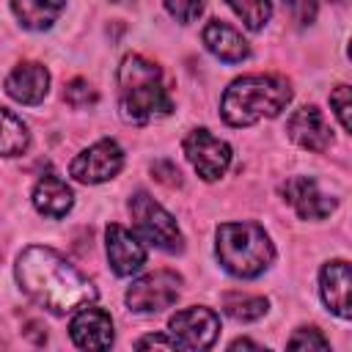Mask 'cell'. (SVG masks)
Segmentation results:
<instances>
[{
	"mask_svg": "<svg viewBox=\"0 0 352 352\" xmlns=\"http://www.w3.org/2000/svg\"><path fill=\"white\" fill-rule=\"evenodd\" d=\"M16 280L22 292L52 314H69L96 300L94 283L72 267L58 250L30 245L16 258Z\"/></svg>",
	"mask_w": 352,
	"mask_h": 352,
	"instance_id": "cell-1",
	"label": "cell"
},
{
	"mask_svg": "<svg viewBox=\"0 0 352 352\" xmlns=\"http://www.w3.org/2000/svg\"><path fill=\"white\" fill-rule=\"evenodd\" d=\"M118 110L129 124H151L170 116L173 102L162 85V72L143 55H126L118 66Z\"/></svg>",
	"mask_w": 352,
	"mask_h": 352,
	"instance_id": "cell-2",
	"label": "cell"
},
{
	"mask_svg": "<svg viewBox=\"0 0 352 352\" xmlns=\"http://www.w3.org/2000/svg\"><path fill=\"white\" fill-rule=\"evenodd\" d=\"M292 102V88L278 74H245L234 80L223 99L220 113L231 126H250L261 118H275Z\"/></svg>",
	"mask_w": 352,
	"mask_h": 352,
	"instance_id": "cell-3",
	"label": "cell"
},
{
	"mask_svg": "<svg viewBox=\"0 0 352 352\" xmlns=\"http://www.w3.org/2000/svg\"><path fill=\"white\" fill-rule=\"evenodd\" d=\"M214 253L223 270L236 278H256L275 258L270 234L258 223H223L217 228Z\"/></svg>",
	"mask_w": 352,
	"mask_h": 352,
	"instance_id": "cell-4",
	"label": "cell"
},
{
	"mask_svg": "<svg viewBox=\"0 0 352 352\" xmlns=\"http://www.w3.org/2000/svg\"><path fill=\"white\" fill-rule=\"evenodd\" d=\"M129 212H132V223H135L138 234L146 242H151L154 248H160L165 253H182L184 250V239H182L176 220L151 195L135 192L129 198Z\"/></svg>",
	"mask_w": 352,
	"mask_h": 352,
	"instance_id": "cell-5",
	"label": "cell"
},
{
	"mask_svg": "<svg viewBox=\"0 0 352 352\" xmlns=\"http://www.w3.org/2000/svg\"><path fill=\"white\" fill-rule=\"evenodd\" d=\"M182 294V278L170 270H157L138 278L126 289V305L135 314H160L170 308Z\"/></svg>",
	"mask_w": 352,
	"mask_h": 352,
	"instance_id": "cell-6",
	"label": "cell"
},
{
	"mask_svg": "<svg viewBox=\"0 0 352 352\" xmlns=\"http://www.w3.org/2000/svg\"><path fill=\"white\" fill-rule=\"evenodd\" d=\"M170 338L176 349H209L220 333V319L206 305H190L184 311H176L168 322Z\"/></svg>",
	"mask_w": 352,
	"mask_h": 352,
	"instance_id": "cell-7",
	"label": "cell"
},
{
	"mask_svg": "<svg viewBox=\"0 0 352 352\" xmlns=\"http://www.w3.org/2000/svg\"><path fill=\"white\" fill-rule=\"evenodd\" d=\"M184 154L204 182H214L231 165V146L214 138L209 129H192L184 138Z\"/></svg>",
	"mask_w": 352,
	"mask_h": 352,
	"instance_id": "cell-8",
	"label": "cell"
},
{
	"mask_svg": "<svg viewBox=\"0 0 352 352\" xmlns=\"http://www.w3.org/2000/svg\"><path fill=\"white\" fill-rule=\"evenodd\" d=\"M124 165V151L116 140H99L94 146H88L85 151H80L72 165H69V173L82 182V184H99V182H107L113 179Z\"/></svg>",
	"mask_w": 352,
	"mask_h": 352,
	"instance_id": "cell-9",
	"label": "cell"
},
{
	"mask_svg": "<svg viewBox=\"0 0 352 352\" xmlns=\"http://www.w3.org/2000/svg\"><path fill=\"white\" fill-rule=\"evenodd\" d=\"M280 192H283V198L294 206V212L302 220H324L336 209V201L330 195H324L319 190V184L314 179H308V176L286 179V184L280 187Z\"/></svg>",
	"mask_w": 352,
	"mask_h": 352,
	"instance_id": "cell-10",
	"label": "cell"
},
{
	"mask_svg": "<svg viewBox=\"0 0 352 352\" xmlns=\"http://www.w3.org/2000/svg\"><path fill=\"white\" fill-rule=\"evenodd\" d=\"M104 242H107V261L116 275H132L146 264V248L129 228L110 223L104 231Z\"/></svg>",
	"mask_w": 352,
	"mask_h": 352,
	"instance_id": "cell-11",
	"label": "cell"
},
{
	"mask_svg": "<svg viewBox=\"0 0 352 352\" xmlns=\"http://www.w3.org/2000/svg\"><path fill=\"white\" fill-rule=\"evenodd\" d=\"M286 132L300 148H308V151H316V154L324 151L330 146V140H333L322 110H316L314 104H305V107L294 110L289 116V121H286Z\"/></svg>",
	"mask_w": 352,
	"mask_h": 352,
	"instance_id": "cell-12",
	"label": "cell"
},
{
	"mask_svg": "<svg viewBox=\"0 0 352 352\" xmlns=\"http://www.w3.org/2000/svg\"><path fill=\"white\" fill-rule=\"evenodd\" d=\"M69 336L80 349H107L113 344V319L102 308L82 305L69 324Z\"/></svg>",
	"mask_w": 352,
	"mask_h": 352,
	"instance_id": "cell-13",
	"label": "cell"
},
{
	"mask_svg": "<svg viewBox=\"0 0 352 352\" xmlns=\"http://www.w3.org/2000/svg\"><path fill=\"white\" fill-rule=\"evenodd\" d=\"M47 88H50V72L33 60L19 63L6 77V94L22 104H38L47 96Z\"/></svg>",
	"mask_w": 352,
	"mask_h": 352,
	"instance_id": "cell-14",
	"label": "cell"
},
{
	"mask_svg": "<svg viewBox=\"0 0 352 352\" xmlns=\"http://www.w3.org/2000/svg\"><path fill=\"white\" fill-rule=\"evenodd\" d=\"M201 38H204L206 50H209L214 58L226 60V63H242V60L250 55L248 41H245L242 33H239L236 28H231L228 22L212 19V22L204 28Z\"/></svg>",
	"mask_w": 352,
	"mask_h": 352,
	"instance_id": "cell-15",
	"label": "cell"
},
{
	"mask_svg": "<svg viewBox=\"0 0 352 352\" xmlns=\"http://www.w3.org/2000/svg\"><path fill=\"white\" fill-rule=\"evenodd\" d=\"M319 283H322V300H324V305L336 316L349 319L352 316V308H349V264L344 258L327 261L322 267Z\"/></svg>",
	"mask_w": 352,
	"mask_h": 352,
	"instance_id": "cell-16",
	"label": "cell"
},
{
	"mask_svg": "<svg viewBox=\"0 0 352 352\" xmlns=\"http://www.w3.org/2000/svg\"><path fill=\"white\" fill-rule=\"evenodd\" d=\"M74 204V195L69 190V184L52 173L41 176L33 187V206L44 214V217H63Z\"/></svg>",
	"mask_w": 352,
	"mask_h": 352,
	"instance_id": "cell-17",
	"label": "cell"
},
{
	"mask_svg": "<svg viewBox=\"0 0 352 352\" xmlns=\"http://www.w3.org/2000/svg\"><path fill=\"white\" fill-rule=\"evenodd\" d=\"M66 0H11V11L28 30H47L58 14L63 11Z\"/></svg>",
	"mask_w": 352,
	"mask_h": 352,
	"instance_id": "cell-18",
	"label": "cell"
},
{
	"mask_svg": "<svg viewBox=\"0 0 352 352\" xmlns=\"http://www.w3.org/2000/svg\"><path fill=\"white\" fill-rule=\"evenodd\" d=\"M30 143V135H28V126L19 116H14L11 110L0 107V154L3 157H16L28 148Z\"/></svg>",
	"mask_w": 352,
	"mask_h": 352,
	"instance_id": "cell-19",
	"label": "cell"
},
{
	"mask_svg": "<svg viewBox=\"0 0 352 352\" xmlns=\"http://www.w3.org/2000/svg\"><path fill=\"white\" fill-rule=\"evenodd\" d=\"M267 297L258 294H242V292H228L223 294V308L231 319L236 322H256L267 314Z\"/></svg>",
	"mask_w": 352,
	"mask_h": 352,
	"instance_id": "cell-20",
	"label": "cell"
},
{
	"mask_svg": "<svg viewBox=\"0 0 352 352\" xmlns=\"http://www.w3.org/2000/svg\"><path fill=\"white\" fill-rule=\"evenodd\" d=\"M226 3L234 8V14H236L250 30L264 28V25L270 22V16H272V3H270V0H226Z\"/></svg>",
	"mask_w": 352,
	"mask_h": 352,
	"instance_id": "cell-21",
	"label": "cell"
},
{
	"mask_svg": "<svg viewBox=\"0 0 352 352\" xmlns=\"http://www.w3.org/2000/svg\"><path fill=\"white\" fill-rule=\"evenodd\" d=\"M63 99L74 107V110H82V107H91V104H96V91L91 88V82L88 80H82V77H74L69 85H66V91H63Z\"/></svg>",
	"mask_w": 352,
	"mask_h": 352,
	"instance_id": "cell-22",
	"label": "cell"
},
{
	"mask_svg": "<svg viewBox=\"0 0 352 352\" xmlns=\"http://www.w3.org/2000/svg\"><path fill=\"white\" fill-rule=\"evenodd\" d=\"M165 11H168L176 22L190 25V22H195V19L201 16L204 0H165Z\"/></svg>",
	"mask_w": 352,
	"mask_h": 352,
	"instance_id": "cell-23",
	"label": "cell"
},
{
	"mask_svg": "<svg viewBox=\"0 0 352 352\" xmlns=\"http://www.w3.org/2000/svg\"><path fill=\"white\" fill-rule=\"evenodd\" d=\"M289 349H330V341L316 330V327H300L289 341Z\"/></svg>",
	"mask_w": 352,
	"mask_h": 352,
	"instance_id": "cell-24",
	"label": "cell"
},
{
	"mask_svg": "<svg viewBox=\"0 0 352 352\" xmlns=\"http://www.w3.org/2000/svg\"><path fill=\"white\" fill-rule=\"evenodd\" d=\"M330 104L341 121V126L349 132L352 129V99H349V85H336L330 94Z\"/></svg>",
	"mask_w": 352,
	"mask_h": 352,
	"instance_id": "cell-25",
	"label": "cell"
},
{
	"mask_svg": "<svg viewBox=\"0 0 352 352\" xmlns=\"http://www.w3.org/2000/svg\"><path fill=\"white\" fill-rule=\"evenodd\" d=\"M151 173H154L157 182H162V184H168V187H179V184H182V173H179V168H176L173 162H168V160L154 162V165H151Z\"/></svg>",
	"mask_w": 352,
	"mask_h": 352,
	"instance_id": "cell-26",
	"label": "cell"
},
{
	"mask_svg": "<svg viewBox=\"0 0 352 352\" xmlns=\"http://www.w3.org/2000/svg\"><path fill=\"white\" fill-rule=\"evenodd\" d=\"M286 3L300 25H311L316 19V0H286Z\"/></svg>",
	"mask_w": 352,
	"mask_h": 352,
	"instance_id": "cell-27",
	"label": "cell"
},
{
	"mask_svg": "<svg viewBox=\"0 0 352 352\" xmlns=\"http://www.w3.org/2000/svg\"><path fill=\"white\" fill-rule=\"evenodd\" d=\"M135 346L138 349H176V344H173V338H165V336H143V338H138L135 341Z\"/></svg>",
	"mask_w": 352,
	"mask_h": 352,
	"instance_id": "cell-28",
	"label": "cell"
},
{
	"mask_svg": "<svg viewBox=\"0 0 352 352\" xmlns=\"http://www.w3.org/2000/svg\"><path fill=\"white\" fill-rule=\"evenodd\" d=\"M228 349H256V344H253V341H248V338H236V341H231V344H228Z\"/></svg>",
	"mask_w": 352,
	"mask_h": 352,
	"instance_id": "cell-29",
	"label": "cell"
},
{
	"mask_svg": "<svg viewBox=\"0 0 352 352\" xmlns=\"http://www.w3.org/2000/svg\"><path fill=\"white\" fill-rule=\"evenodd\" d=\"M110 3H129V0H110Z\"/></svg>",
	"mask_w": 352,
	"mask_h": 352,
	"instance_id": "cell-30",
	"label": "cell"
}]
</instances>
